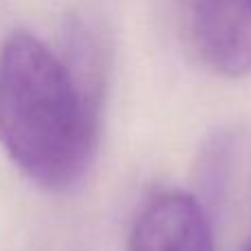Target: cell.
<instances>
[{"label":"cell","instance_id":"obj_1","mask_svg":"<svg viewBox=\"0 0 251 251\" xmlns=\"http://www.w3.org/2000/svg\"><path fill=\"white\" fill-rule=\"evenodd\" d=\"M97 79L26 31L0 47V146L38 185L84 178L97 139Z\"/></svg>","mask_w":251,"mask_h":251},{"label":"cell","instance_id":"obj_2","mask_svg":"<svg viewBox=\"0 0 251 251\" xmlns=\"http://www.w3.org/2000/svg\"><path fill=\"white\" fill-rule=\"evenodd\" d=\"M187 38L205 66L225 77L251 73V0H187Z\"/></svg>","mask_w":251,"mask_h":251},{"label":"cell","instance_id":"obj_3","mask_svg":"<svg viewBox=\"0 0 251 251\" xmlns=\"http://www.w3.org/2000/svg\"><path fill=\"white\" fill-rule=\"evenodd\" d=\"M128 251H214L209 221L194 196L161 192L134 218Z\"/></svg>","mask_w":251,"mask_h":251},{"label":"cell","instance_id":"obj_4","mask_svg":"<svg viewBox=\"0 0 251 251\" xmlns=\"http://www.w3.org/2000/svg\"><path fill=\"white\" fill-rule=\"evenodd\" d=\"M243 251H251V240H249V243H247V247H245Z\"/></svg>","mask_w":251,"mask_h":251}]
</instances>
